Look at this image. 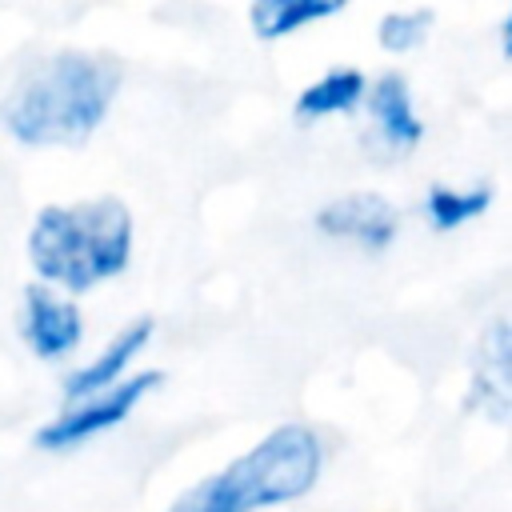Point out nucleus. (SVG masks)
Instances as JSON below:
<instances>
[{
  "mask_svg": "<svg viewBox=\"0 0 512 512\" xmlns=\"http://www.w3.org/2000/svg\"><path fill=\"white\" fill-rule=\"evenodd\" d=\"M120 84L116 56L60 48L20 72L0 100V128L28 148H80L112 112Z\"/></svg>",
  "mask_w": 512,
  "mask_h": 512,
  "instance_id": "nucleus-1",
  "label": "nucleus"
},
{
  "mask_svg": "<svg viewBox=\"0 0 512 512\" xmlns=\"http://www.w3.org/2000/svg\"><path fill=\"white\" fill-rule=\"evenodd\" d=\"M136 224L124 200H76L44 204L28 228V264L40 284L64 292H92L104 280H116L132 264Z\"/></svg>",
  "mask_w": 512,
  "mask_h": 512,
  "instance_id": "nucleus-2",
  "label": "nucleus"
},
{
  "mask_svg": "<svg viewBox=\"0 0 512 512\" xmlns=\"http://www.w3.org/2000/svg\"><path fill=\"white\" fill-rule=\"evenodd\" d=\"M324 468V444L308 424H276L244 456L188 484L168 512H264L304 500Z\"/></svg>",
  "mask_w": 512,
  "mask_h": 512,
  "instance_id": "nucleus-3",
  "label": "nucleus"
},
{
  "mask_svg": "<svg viewBox=\"0 0 512 512\" xmlns=\"http://www.w3.org/2000/svg\"><path fill=\"white\" fill-rule=\"evenodd\" d=\"M160 384H164V372L160 368L132 372L120 384H112V388H104V392H96L88 400L68 404L60 416H52L48 424H40L32 440H36L40 452H72V448H80V444H88V440L120 428Z\"/></svg>",
  "mask_w": 512,
  "mask_h": 512,
  "instance_id": "nucleus-4",
  "label": "nucleus"
},
{
  "mask_svg": "<svg viewBox=\"0 0 512 512\" xmlns=\"http://www.w3.org/2000/svg\"><path fill=\"white\" fill-rule=\"evenodd\" d=\"M312 224L328 240H344V244H352L368 256H380L400 236V208L384 192L356 188V192H344V196L328 200L312 216Z\"/></svg>",
  "mask_w": 512,
  "mask_h": 512,
  "instance_id": "nucleus-5",
  "label": "nucleus"
},
{
  "mask_svg": "<svg viewBox=\"0 0 512 512\" xmlns=\"http://www.w3.org/2000/svg\"><path fill=\"white\" fill-rule=\"evenodd\" d=\"M20 340L36 360H64L84 340V312L76 300L60 296L56 288L32 280L20 292V316H16Z\"/></svg>",
  "mask_w": 512,
  "mask_h": 512,
  "instance_id": "nucleus-6",
  "label": "nucleus"
},
{
  "mask_svg": "<svg viewBox=\"0 0 512 512\" xmlns=\"http://www.w3.org/2000/svg\"><path fill=\"white\" fill-rule=\"evenodd\" d=\"M368 104V132L364 148L376 160H400L424 140V120L412 104V88L400 72H384L380 80L368 84L364 92Z\"/></svg>",
  "mask_w": 512,
  "mask_h": 512,
  "instance_id": "nucleus-7",
  "label": "nucleus"
},
{
  "mask_svg": "<svg viewBox=\"0 0 512 512\" xmlns=\"http://www.w3.org/2000/svg\"><path fill=\"white\" fill-rule=\"evenodd\" d=\"M512 332L504 316H492L488 328L472 344V376H468V396L464 408L488 416L492 424H504L512 412Z\"/></svg>",
  "mask_w": 512,
  "mask_h": 512,
  "instance_id": "nucleus-8",
  "label": "nucleus"
},
{
  "mask_svg": "<svg viewBox=\"0 0 512 512\" xmlns=\"http://www.w3.org/2000/svg\"><path fill=\"white\" fill-rule=\"evenodd\" d=\"M152 336H156V320H152V316L128 320L92 360H84L80 368H72V372L64 376V384H60V388H64V400L76 404V400H88V396H96V392L120 384V380L128 376L132 360L152 344Z\"/></svg>",
  "mask_w": 512,
  "mask_h": 512,
  "instance_id": "nucleus-9",
  "label": "nucleus"
},
{
  "mask_svg": "<svg viewBox=\"0 0 512 512\" xmlns=\"http://www.w3.org/2000/svg\"><path fill=\"white\" fill-rule=\"evenodd\" d=\"M364 92H368V76L352 64H340V68H328L324 76H316L312 84H304L292 112H296V120L348 116L364 104Z\"/></svg>",
  "mask_w": 512,
  "mask_h": 512,
  "instance_id": "nucleus-10",
  "label": "nucleus"
},
{
  "mask_svg": "<svg viewBox=\"0 0 512 512\" xmlns=\"http://www.w3.org/2000/svg\"><path fill=\"white\" fill-rule=\"evenodd\" d=\"M344 12V0H256L248 24L260 40H284Z\"/></svg>",
  "mask_w": 512,
  "mask_h": 512,
  "instance_id": "nucleus-11",
  "label": "nucleus"
},
{
  "mask_svg": "<svg viewBox=\"0 0 512 512\" xmlns=\"http://www.w3.org/2000/svg\"><path fill=\"white\" fill-rule=\"evenodd\" d=\"M496 200L492 180H476L468 188L460 184H428L424 192V216L436 232H456L464 224H472L476 216H484Z\"/></svg>",
  "mask_w": 512,
  "mask_h": 512,
  "instance_id": "nucleus-12",
  "label": "nucleus"
},
{
  "mask_svg": "<svg viewBox=\"0 0 512 512\" xmlns=\"http://www.w3.org/2000/svg\"><path fill=\"white\" fill-rule=\"evenodd\" d=\"M432 24H436L432 8H396V12H388L376 24V44L388 56H408V52H416L428 40Z\"/></svg>",
  "mask_w": 512,
  "mask_h": 512,
  "instance_id": "nucleus-13",
  "label": "nucleus"
}]
</instances>
